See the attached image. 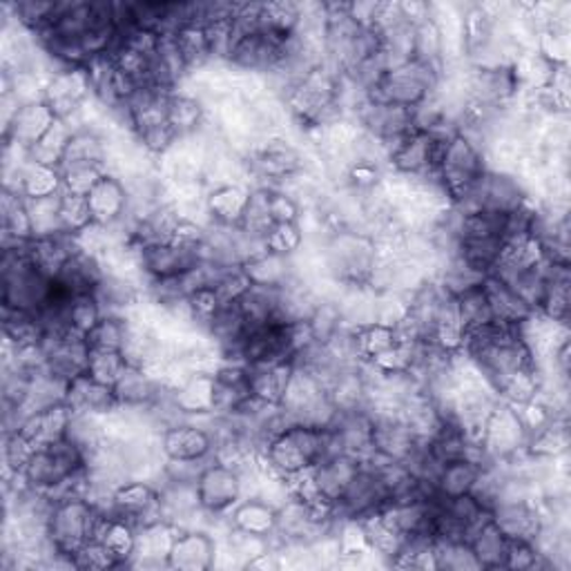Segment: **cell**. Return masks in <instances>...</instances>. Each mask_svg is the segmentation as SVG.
<instances>
[{
	"mask_svg": "<svg viewBox=\"0 0 571 571\" xmlns=\"http://www.w3.org/2000/svg\"><path fill=\"white\" fill-rule=\"evenodd\" d=\"M487 172L485 152H482L469 137L456 135L447 141L440 167H437V177L447 188L451 201L464 197Z\"/></svg>",
	"mask_w": 571,
	"mask_h": 571,
	"instance_id": "cell-5",
	"label": "cell"
},
{
	"mask_svg": "<svg viewBox=\"0 0 571 571\" xmlns=\"http://www.w3.org/2000/svg\"><path fill=\"white\" fill-rule=\"evenodd\" d=\"M61 222H63V231L70 235H78L80 231L95 224L87 197L70 195L61 190Z\"/></svg>",
	"mask_w": 571,
	"mask_h": 571,
	"instance_id": "cell-42",
	"label": "cell"
},
{
	"mask_svg": "<svg viewBox=\"0 0 571 571\" xmlns=\"http://www.w3.org/2000/svg\"><path fill=\"white\" fill-rule=\"evenodd\" d=\"M440 80H443V67L413 59L402 67L386 72V76L371 87L367 97L373 103L400 105L413 110L431 95H435Z\"/></svg>",
	"mask_w": 571,
	"mask_h": 571,
	"instance_id": "cell-2",
	"label": "cell"
},
{
	"mask_svg": "<svg viewBox=\"0 0 571 571\" xmlns=\"http://www.w3.org/2000/svg\"><path fill=\"white\" fill-rule=\"evenodd\" d=\"M248 199H250V188L239 186V184L210 188L206 193V208H208L210 224L237 228L241 224Z\"/></svg>",
	"mask_w": 571,
	"mask_h": 571,
	"instance_id": "cell-21",
	"label": "cell"
},
{
	"mask_svg": "<svg viewBox=\"0 0 571 571\" xmlns=\"http://www.w3.org/2000/svg\"><path fill=\"white\" fill-rule=\"evenodd\" d=\"M125 369H127V362L121 353H110V350H90L87 375L95 377L97 382L114 388V384L121 380Z\"/></svg>",
	"mask_w": 571,
	"mask_h": 571,
	"instance_id": "cell-41",
	"label": "cell"
},
{
	"mask_svg": "<svg viewBox=\"0 0 571 571\" xmlns=\"http://www.w3.org/2000/svg\"><path fill=\"white\" fill-rule=\"evenodd\" d=\"M29 222H32V233L34 239H46V237H57L63 231L61 222V193L52 197H40V199H25Z\"/></svg>",
	"mask_w": 571,
	"mask_h": 571,
	"instance_id": "cell-33",
	"label": "cell"
},
{
	"mask_svg": "<svg viewBox=\"0 0 571 571\" xmlns=\"http://www.w3.org/2000/svg\"><path fill=\"white\" fill-rule=\"evenodd\" d=\"M356 339H358V350L362 360H375L382 356L384 350L393 348L398 344V335H395V328L384 326V324H367L356 328Z\"/></svg>",
	"mask_w": 571,
	"mask_h": 571,
	"instance_id": "cell-40",
	"label": "cell"
},
{
	"mask_svg": "<svg viewBox=\"0 0 571 571\" xmlns=\"http://www.w3.org/2000/svg\"><path fill=\"white\" fill-rule=\"evenodd\" d=\"M83 469H87L83 449L76 447L70 437H63V440L54 445L36 449L21 475L29 489L48 496L59 485H63L67 477L76 475Z\"/></svg>",
	"mask_w": 571,
	"mask_h": 571,
	"instance_id": "cell-4",
	"label": "cell"
},
{
	"mask_svg": "<svg viewBox=\"0 0 571 571\" xmlns=\"http://www.w3.org/2000/svg\"><path fill=\"white\" fill-rule=\"evenodd\" d=\"M72 420V411L67 405H57L50 407L46 411H38L27 415V420L23 422V426L18 429L27 440L40 449V447H48L54 445L67 435V426Z\"/></svg>",
	"mask_w": 571,
	"mask_h": 571,
	"instance_id": "cell-20",
	"label": "cell"
},
{
	"mask_svg": "<svg viewBox=\"0 0 571 571\" xmlns=\"http://www.w3.org/2000/svg\"><path fill=\"white\" fill-rule=\"evenodd\" d=\"M174 40H177V48L188 65V72H199L212 63L210 46L206 38L203 25H184L177 34H174Z\"/></svg>",
	"mask_w": 571,
	"mask_h": 571,
	"instance_id": "cell-35",
	"label": "cell"
},
{
	"mask_svg": "<svg viewBox=\"0 0 571 571\" xmlns=\"http://www.w3.org/2000/svg\"><path fill=\"white\" fill-rule=\"evenodd\" d=\"M214 556L216 538L203 530H188L174 538L167 554V567L179 571H208L214 567Z\"/></svg>",
	"mask_w": 571,
	"mask_h": 571,
	"instance_id": "cell-14",
	"label": "cell"
},
{
	"mask_svg": "<svg viewBox=\"0 0 571 571\" xmlns=\"http://www.w3.org/2000/svg\"><path fill=\"white\" fill-rule=\"evenodd\" d=\"M335 454L337 451L326 429L293 424L273 437L269 447L263 449L261 458L277 475L293 477L318 467L322 460Z\"/></svg>",
	"mask_w": 571,
	"mask_h": 571,
	"instance_id": "cell-1",
	"label": "cell"
},
{
	"mask_svg": "<svg viewBox=\"0 0 571 571\" xmlns=\"http://www.w3.org/2000/svg\"><path fill=\"white\" fill-rule=\"evenodd\" d=\"M99 511L85 498H65L52 505L48 516V538L52 547L74 560V556L95 541Z\"/></svg>",
	"mask_w": 571,
	"mask_h": 571,
	"instance_id": "cell-3",
	"label": "cell"
},
{
	"mask_svg": "<svg viewBox=\"0 0 571 571\" xmlns=\"http://www.w3.org/2000/svg\"><path fill=\"white\" fill-rule=\"evenodd\" d=\"M231 526L239 532L273 538L277 532V509L259 498H244L231 513Z\"/></svg>",
	"mask_w": 571,
	"mask_h": 571,
	"instance_id": "cell-24",
	"label": "cell"
},
{
	"mask_svg": "<svg viewBox=\"0 0 571 571\" xmlns=\"http://www.w3.org/2000/svg\"><path fill=\"white\" fill-rule=\"evenodd\" d=\"M244 271L252 286H266V288H282L297 277L293 257H284L271 250L244 263Z\"/></svg>",
	"mask_w": 571,
	"mask_h": 571,
	"instance_id": "cell-26",
	"label": "cell"
},
{
	"mask_svg": "<svg viewBox=\"0 0 571 571\" xmlns=\"http://www.w3.org/2000/svg\"><path fill=\"white\" fill-rule=\"evenodd\" d=\"M174 405L186 415L214 413V380L206 373H195L182 388L172 393Z\"/></svg>",
	"mask_w": 571,
	"mask_h": 571,
	"instance_id": "cell-31",
	"label": "cell"
},
{
	"mask_svg": "<svg viewBox=\"0 0 571 571\" xmlns=\"http://www.w3.org/2000/svg\"><path fill=\"white\" fill-rule=\"evenodd\" d=\"M103 318V309L95 293H80L70 297V326L78 335L90 333Z\"/></svg>",
	"mask_w": 571,
	"mask_h": 571,
	"instance_id": "cell-39",
	"label": "cell"
},
{
	"mask_svg": "<svg viewBox=\"0 0 571 571\" xmlns=\"http://www.w3.org/2000/svg\"><path fill=\"white\" fill-rule=\"evenodd\" d=\"M301 208L293 197L282 190H271V216L273 224H297Z\"/></svg>",
	"mask_w": 571,
	"mask_h": 571,
	"instance_id": "cell-46",
	"label": "cell"
},
{
	"mask_svg": "<svg viewBox=\"0 0 571 571\" xmlns=\"http://www.w3.org/2000/svg\"><path fill=\"white\" fill-rule=\"evenodd\" d=\"M141 255V266L146 275L152 282L161 280H172V277H182L188 271L197 269L203 261L201 246H188V244H177V241H167V244H150L146 248H139Z\"/></svg>",
	"mask_w": 571,
	"mask_h": 571,
	"instance_id": "cell-9",
	"label": "cell"
},
{
	"mask_svg": "<svg viewBox=\"0 0 571 571\" xmlns=\"http://www.w3.org/2000/svg\"><path fill=\"white\" fill-rule=\"evenodd\" d=\"M206 119H208V110L197 97L182 92V90H177L170 97L167 123L174 132H177L179 139L201 132Z\"/></svg>",
	"mask_w": 571,
	"mask_h": 571,
	"instance_id": "cell-30",
	"label": "cell"
},
{
	"mask_svg": "<svg viewBox=\"0 0 571 571\" xmlns=\"http://www.w3.org/2000/svg\"><path fill=\"white\" fill-rule=\"evenodd\" d=\"M87 203H90L92 222L101 226H112L127 214L129 208V195L121 179L114 174H103L101 182L87 195Z\"/></svg>",
	"mask_w": 571,
	"mask_h": 571,
	"instance_id": "cell-18",
	"label": "cell"
},
{
	"mask_svg": "<svg viewBox=\"0 0 571 571\" xmlns=\"http://www.w3.org/2000/svg\"><path fill=\"white\" fill-rule=\"evenodd\" d=\"M482 467L485 464L469 458L445 462L433 480V494L440 498H458L471 494Z\"/></svg>",
	"mask_w": 571,
	"mask_h": 571,
	"instance_id": "cell-25",
	"label": "cell"
},
{
	"mask_svg": "<svg viewBox=\"0 0 571 571\" xmlns=\"http://www.w3.org/2000/svg\"><path fill=\"white\" fill-rule=\"evenodd\" d=\"M114 511L137 526L163 522L161 496L157 485L148 480H125L114 492Z\"/></svg>",
	"mask_w": 571,
	"mask_h": 571,
	"instance_id": "cell-10",
	"label": "cell"
},
{
	"mask_svg": "<svg viewBox=\"0 0 571 571\" xmlns=\"http://www.w3.org/2000/svg\"><path fill=\"white\" fill-rule=\"evenodd\" d=\"M469 545L482 569H505L511 541L498 530L492 518L471 534Z\"/></svg>",
	"mask_w": 571,
	"mask_h": 571,
	"instance_id": "cell-28",
	"label": "cell"
},
{
	"mask_svg": "<svg viewBox=\"0 0 571 571\" xmlns=\"http://www.w3.org/2000/svg\"><path fill=\"white\" fill-rule=\"evenodd\" d=\"M61 182H63V193L70 195H80L87 197L90 190L101 182L105 174V167L101 165H72V167H61Z\"/></svg>",
	"mask_w": 571,
	"mask_h": 571,
	"instance_id": "cell-43",
	"label": "cell"
},
{
	"mask_svg": "<svg viewBox=\"0 0 571 571\" xmlns=\"http://www.w3.org/2000/svg\"><path fill=\"white\" fill-rule=\"evenodd\" d=\"M54 121L57 116L46 101L25 103L18 108L12 123L3 129V139L5 144H14L29 152V148L38 144V139L54 125Z\"/></svg>",
	"mask_w": 571,
	"mask_h": 571,
	"instance_id": "cell-15",
	"label": "cell"
},
{
	"mask_svg": "<svg viewBox=\"0 0 571 571\" xmlns=\"http://www.w3.org/2000/svg\"><path fill=\"white\" fill-rule=\"evenodd\" d=\"M433 569L469 571V569H482V567L467 541L433 538Z\"/></svg>",
	"mask_w": 571,
	"mask_h": 571,
	"instance_id": "cell-36",
	"label": "cell"
},
{
	"mask_svg": "<svg viewBox=\"0 0 571 571\" xmlns=\"http://www.w3.org/2000/svg\"><path fill=\"white\" fill-rule=\"evenodd\" d=\"M492 520L509 541L534 543L543 530V513L536 500H505L492 509Z\"/></svg>",
	"mask_w": 571,
	"mask_h": 571,
	"instance_id": "cell-12",
	"label": "cell"
},
{
	"mask_svg": "<svg viewBox=\"0 0 571 571\" xmlns=\"http://www.w3.org/2000/svg\"><path fill=\"white\" fill-rule=\"evenodd\" d=\"M293 369H295L293 362L248 367L252 398L280 407L284 393H286V386H288V380L293 375Z\"/></svg>",
	"mask_w": 571,
	"mask_h": 571,
	"instance_id": "cell-27",
	"label": "cell"
},
{
	"mask_svg": "<svg viewBox=\"0 0 571 571\" xmlns=\"http://www.w3.org/2000/svg\"><path fill=\"white\" fill-rule=\"evenodd\" d=\"M63 190L61 172L59 167L40 165L34 161H27L21 174V193L25 199H40V197H52Z\"/></svg>",
	"mask_w": 571,
	"mask_h": 571,
	"instance_id": "cell-34",
	"label": "cell"
},
{
	"mask_svg": "<svg viewBox=\"0 0 571 571\" xmlns=\"http://www.w3.org/2000/svg\"><path fill=\"white\" fill-rule=\"evenodd\" d=\"M197 496L203 511L212 516H228L244 500L239 471L216 460L210 462L197 480Z\"/></svg>",
	"mask_w": 571,
	"mask_h": 571,
	"instance_id": "cell-8",
	"label": "cell"
},
{
	"mask_svg": "<svg viewBox=\"0 0 571 571\" xmlns=\"http://www.w3.org/2000/svg\"><path fill=\"white\" fill-rule=\"evenodd\" d=\"M74 567L76 569H114L121 564L101 541H90L74 556Z\"/></svg>",
	"mask_w": 571,
	"mask_h": 571,
	"instance_id": "cell-45",
	"label": "cell"
},
{
	"mask_svg": "<svg viewBox=\"0 0 571 571\" xmlns=\"http://www.w3.org/2000/svg\"><path fill=\"white\" fill-rule=\"evenodd\" d=\"M92 97V80L90 74H87L85 67H72V70H63L59 74H54L48 83V90H46V101L54 116L65 121L70 116H74L80 105Z\"/></svg>",
	"mask_w": 571,
	"mask_h": 571,
	"instance_id": "cell-11",
	"label": "cell"
},
{
	"mask_svg": "<svg viewBox=\"0 0 571 571\" xmlns=\"http://www.w3.org/2000/svg\"><path fill=\"white\" fill-rule=\"evenodd\" d=\"M456 301H458V315H460V324L464 328V335L473 328H480V326L494 322L489 301H487V295H485V290H482V286L458 295Z\"/></svg>",
	"mask_w": 571,
	"mask_h": 571,
	"instance_id": "cell-38",
	"label": "cell"
},
{
	"mask_svg": "<svg viewBox=\"0 0 571 571\" xmlns=\"http://www.w3.org/2000/svg\"><path fill=\"white\" fill-rule=\"evenodd\" d=\"M360 469H362V462L356 458L344 456V454L328 456L326 460H322L318 467L311 469L318 496L331 505H337L344 492L348 489L350 480L356 477Z\"/></svg>",
	"mask_w": 571,
	"mask_h": 571,
	"instance_id": "cell-16",
	"label": "cell"
},
{
	"mask_svg": "<svg viewBox=\"0 0 571 571\" xmlns=\"http://www.w3.org/2000/svg\"><path fill=\"white\" fill-rule=\"evenodd\" d=\"M161 449L167 460H203L212 456V435L186 420L161 431Z\"/></svg>",
	"mask_w": 571,
	"mask_h": 571,
	"instance_id": "cell-13",
	"label": "cell"
},
{
	"mask_svg": "<svg viewBox=\"0 0 571 571\" xmlns=\"http://www.w3.org/2000/svg\"><path fill=\"white\" fill-rule=\"evenodd\" d=\"M482 290L487 295L489 301V309H492V318L494 322L500 324H509V326H518L522 324L526 318H530L534 311L526 306L500 277H496L494 273L485 277L482 282Z\"/></svg>",
	"mask_w": 571,
	"mask_h": 571,
	"instance_id": "cell-23",
	"label": "cell"
},
{
	"mask_svg": "<svg viewBox=\"0 0 571 571\" xmlns=\"http://www.w3.org/2000/svg\"><path fill=\"white\" fill-rule=\"evenodd\" d=\"M482 449L492 462H507L526 454V431L513 407L498 402L482 431Z\"/></svg>",
	"mask_w": 571,
	"mask_h": 571,
	"instance_id": "cell-6",
	"label": "cell"
},
{
	"mask_svg": "<svg viewBox=\"0 0 571 571\" xmlns=\"http://www.w3.org/2000/svg\"><path fill=\"white\" fill-rule=\"evenodd\" d=\"M167 388H163L146 369L127 367L114 384V398L119 407H150Z\"/></svg>",
	"mask_w": 571,
	"mask_h": 571,
	"instance_id": "cell-22",
	"label": "cell"
},
{
	"mask_svg": "<svg viewBox=\"0 0 571 571\" xmlns=\"http://www.w3.org/2000/svg\"><path fill=\"white\" fill-rule=\"evenodd\" d=\"M303 244H306V237L299 224H277L266 235L269 250L284 255V257H295L303 248Z\"/></svg>",
	"mask_w": 571,
	"mask_h": 571,
	"instance_id": "cell-44",
	"label": "cell"
},
{
	"mask_svg": "<svg viewBox=\"0 0 571 571\" xmlns=\"http://www.w3.org/2000/svg\"><path fill=\"white\" fill-rule=\"evenodd\" d=\"M103 277L105 271L101 266L99 257L78 250L63 263L54 282L65 293L80 295V293H95Z\"/></svg>",
	"mask_w": 571,
	"mask_h": 571,
	"instance_id": "cell-19",
	"label": "cell"
},
{
	"mask_svg": "<svg viewBox=\"0 0 571 571\" xmlns=\"http://www.w3.org/2000/svg\"><path fill=\"white\" fill-rule=\"evenodd\" d=\"M390 496L384 485L382 475L369 467L362 464V469L350 480L348 489L344 492L342 500L335 505L337 520H364L375 513H380L388 505Z\"/></svg>",
	"mask_w": 571,
	"mask_h": 571,
	"instance_id": "cell-7",
	"label": "cell"
},
{
	"mask_svg": "<svg viewBox=\"0 0 571 571\" xmlns=\"http://www.w3.org/2000/svg\"><path fill=\"white\" fill-rule=\"evenodd\" d=\"M65 405L72 413L78 415H105L119 407L114 398V388L97 382L87 373L78 375L67 384Z\"/></svg>",
	"mask_w": 571,
	"mask_h": 571,
	"instance_id": "cell-17",
	"label": "cell"
},
{
	"mask_svg": "<svg viewBox=\"0 0 571 571\" xmlns=\"http://www.w3.org/2000/svg\"><path fill=\"white\" fill-rule=\"evenodd\" d=\"M0 219H3V248H12L34 239L23 195L3 190V197H0Z\"/></svg>",
	"mask_w": 571,
	"mask_h": 571,
	"instance_id": "cell-29",
	"label": "cell"
},
{
	"mask_svg": "<svg viewBox=\"0 0 571 571\" xmlns=\"http://www.w3.org/2000/svg\"><path fill=\"white\" fill-rule=\"evenodd\" d=\"M72 137H74V129L65 121L57 119L54 125L46 132V135L38 139V144L29 148V161L40 163V165L59 167L63 157H65V150H67Z\"/></svg>",
	"mask_w": 571,
	"mask_h": 571,
	"instance_id": "cell-32",
	"label": "cell"
},
{
	"mask_svg": "<svg viewBox=\"0 0 571 571\" xmlns=\"http://www.w3.org/2000/svg\"><path fill=\"white\" fill-rule=\"evenodd\" d=\"M129 322L123 315H103L101 322L85 335L90 350H110V353H121V348L127 337Z\"/></svg>",
	"mask_w": 571,
	"mask_h": 571,
	"instance_id": "cell-37",
	"label": "cell"
}]
</instances>
